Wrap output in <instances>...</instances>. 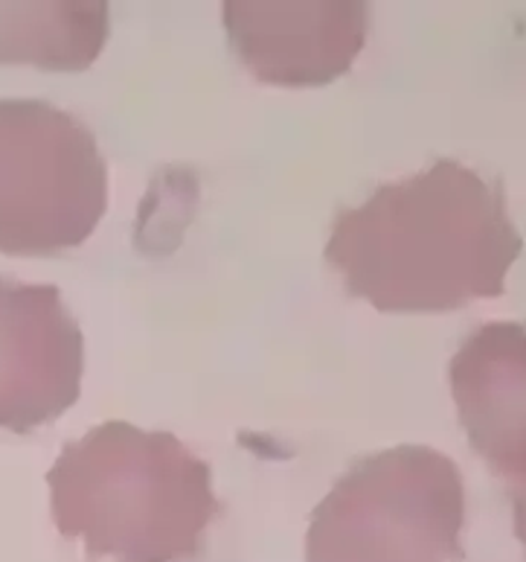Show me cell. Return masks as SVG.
<instances>
[{
	"instance_id": "cell-1",
	"label": "cell",
	"mask_w": 526,
	"mask_h": 562,
	"mask_svg": "<svg viewBox=\"0 0 526 562\" xmlns=\"http://www.w3.org/2000/svg\"><path fill=\"white\" fill-rule=\"evenodd\" d=\"M521 251L501 178L443 158L338 213L323 257L352 297L419 315L501 297Z\"/></svg>"
},
{
	"instance_id": "cell-2",
	"label": "cell",
	"mask_w": 526,
	"mask_h": 562,
	"mask_svg": "<svg viewBox=\"0 0 526 562\" xmlns=\"http://www.w3.org/2000/svg\"><path fill=\"white\" fill-rule=\"evenodd\" d=\"M47 484L59 533L82 539L93 560H193L218 513L209 463L175 435L126 420L100 423L65 443Z\"/></svg>"
},
{
	"instance_id": "cell-3",
	"label": "cell",
	"mask_w": 526,
	"mask_h": 562,
	"mask_svg": "<svg viewBox=\"0 0 526 562\" xmlns=\"http://www.w3.org/2000/svg\"><path fill=\"white\" fill-rule=\"evenodd\" d=\"M466 487L431 446L358 458L311 510L306 562H460Z\"/></svg>"
},
{
	"instance_id": "cell-4",
	"label": "cell",
	"mask_w": 526,
	"mask_h": 562,
	"mask_svg": "<svg viewBox=\"0 0 526 562\" xmlns=\"http://www.w3.org/2000/svg\"><path fill=\"white\" fill-rule=\"evenodd\" d=\"M108 211V164L82 120L44 100H0V254L53 257Z\"/></svg>"
},
{
	"instance_id": "cell-5",
	"label": "cell",
	"mask_w": 526,
	"mask_h": 562,
	"mask_svg": "<svg viewBox=\"0 0 526 562\" xmlns=\"http://www.w3.org/2000/svg\"><path fill=\"white\" fill-rule=\"evenodd\" d=\"M84 336L50 283L0 278V428L30 435L82 394Z\"/></svg>"
},
{
	"instance_id": "cell-6",
	"label": "cell",
	"mask_w": 526,
	"mask_h": 562,
	"mask_svg": "<svg viewBox=\"0 0 526 562\" xmlns=\"http://www.w3.org/2000/svg\"><path fill=\"white\" fill-rule=\"evenodd\" d=\"M230 47L260 82L318 88L334 82L364 50V0H227Z\"/></svg>"
},
{
	"instance_id": "cell-7",
	"label": "cell",
	"mask_w": 526,
	"mask_h": 562,
	"mask_svg": "<svg viewBox=\"0 0 526 562\" xmlns=\"http://www.w3.org/2000/svg\"><path fill=\"white\" fill-rule=\"evenodd\" d=\"M448 379L471 449L494 475L526 481V324L477 327L454 352Z\"/></svg>"
},
{
	"instance_id": "cell-8",
	"label": "cell",
	"mask_w": 526,
	"mask_h": 562,
	"mask_svg": "<svg viewBox=\"0 0 526 562\" xmlns=\"http://www.w3.org/2000/svg\"><path fill=\"white\" fill-rule=\"evenodd\" d=\"M111 33L105 0L0 3V65L79 74L100 59Z\"/></svg>"
},
{
	"instance_id": "cell-9",
	"label": "cell",
	"mask_w": 526,
	"mask_h": 562,
	"mask_svg": "<svg viewBox=\"0 0 526 562\" xmlns=\"http://www.w3.org/2000/svg\"><path fill=\"white\" fill-rule=\"evenodd\" d=\"M512 502V516H515V537L526 551V481H515L506 487Z\"/></svg>"
}]
</instances>
